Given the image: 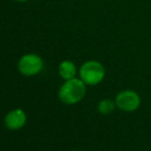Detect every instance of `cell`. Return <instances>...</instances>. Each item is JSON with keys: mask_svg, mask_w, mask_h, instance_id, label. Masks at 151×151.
I'll list each match as a JSON object with an SVG mask.
<instances>
[{"mask_svg": "<svg viewBox=\"0 0 151 151\" xmlns=\"http://www.w3.org/2000/svg\"><path fill=\"white\" fill-rule=\"evenodd\" d=\"M86 84L78 78L66 80L59 90V98L64 104L74 105L84 98L86 93Z\"/></svg>", "mask_w": 151, "mask_h": 151, "instance_id": "1", "label": "cell"}, {"mask_svg": "<svg viewBox=\"0 0 151 151\" xmlns=\"http://www.w3.org/2000/svg\"><path fill=\"white\" fill-rule=\"evenodd\" d=\"M80 79L88 86L99 84L105 77V68L100 62L91 60L82 64L79 69Z\"/></svg>", "mask_w": 151, "mask_h": 151, "instance_id": "2", "label": "cell"}, {"mask_svg": "<svg viewBox=\"0 0 151 151\" xmlns=\"http://www.w3.org/2000/svg\"><path fill=\"white\" fill-rule=\"evenodd\" d=\"M19 71L25 76H33L38 74L43 68V61L38 55L28 54L23 56L18 64Z\"/></svg>", "mask_w": 151, "mask_h": 151, "instance_id": "3", "label": "cell"}, {"mask_svg": "<svg viewBox=\"0 0 151 151\" xmlns=\"http://www.w3.org/2000/svg\"><path fill=\"white\" fill-rule=\"evenodd\" d=\"M115 104L119 109L127 112L135 111L141 104L140 96L136 91L125 90L117 93L115 98Z\"/></svg>", "mask_w": 151, "mask_h": 151, "instance_id": "4", "label": "cell"}, {"mask_svg": "<svg viewBox=\"0 0 151 151\" xmlns=\"http://www.w3.org/2000/svg\"><path fill=\"white\" fill-rule=\"evenodd\" d=\"M27 121V115L25 111L21 108H17L6 114L4 118V123L6 127L10 131H18L22 129Z\"/></svg>", "mask_w": 151, "mask_h": 151, "instance_id": "5", "label": "cell"}, {"mask_svg": "<svg viewBox=\"0 0 151 151\" xmlns=\"http://www.w3.org/2000/svg\"><path fill=\"white\" fill-rule=\"evenodd\" d=\"M76 66L71 61H63L59 66V74L63 79L69 80L75 77L76 75Z\"/></svg>", "mask_w": 151, "mask_h": 151, "instance_id": "6", "label": "cell"}, {"mask_svg": "<svg viewBox=\"0 0 151 151\" xmlns=\"http://www.w3.org/2000/svg\"><path fill=\"white\" fill-rule=\"evenodd\" d=\"M115 102L111 101L109 99H104L102 101H100L98 103V111L100 112L103 115H108V114H111L112 112L115 109Z\"/></svg>", "mask_w": 151, "mask_h": 151, "instance_id": "7", "label": "cell"}, {"mask_svg": "<svg viewBox=\"0 0 151 151\" xmlns=\"http://www.w3.org/2000/svg\"><path fill=\"white\" fill-rule=\"evenodd\" d=\"M16 1H19V2H25V1H28V0H16Z\"/></svg>", "mask_w": 151, "mask_h": 151, "instance_id": "8", "label": "cell"}]
</instances>
